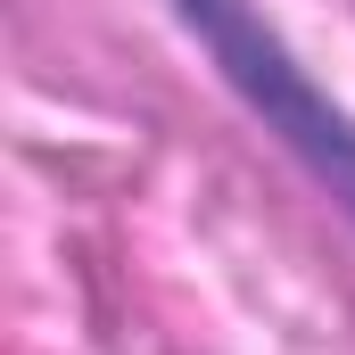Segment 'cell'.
<instances>
[{
  "instance_id": "obj_1",
  "label": "cell",
  "mask_w": 355,
  "mask_h": 355,
  "mask_svg": "<svg viewBox=\"0 0 355 355\" xmlns=\"http://www.w3.org/2000/svg\"><path fill=\"white\" fill-rule=\"evenodd\" d=\"M174 17L207 42V58L223 67V83L248 99V116L355 215V124L314 91V75L289 58V42L265 25V8L257 0H174Z\"/></svg>"
}]
</instances>
